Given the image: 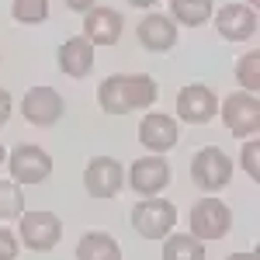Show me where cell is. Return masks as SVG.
<instances>
[{
	"label": "cell",
	"mask_w": 260,
	"mask_h": 260,
	"mask_svg": "<svg viewBox=\"0 0 260 260\" xmlns=\"http://www.w3.org/2000/svg\"><path fill=\"white\" fill-rule=\"evenodd\" d=\"M7 167H11V177L14 184H42V180L52 174V156L42 149V146H14L11 156H7Z\"/></svg>",
	"instance_id": "obj_6"
},
{
	"label": "cell",
	"mask_w": 260,
	"mask_h": 260,
	"mask_svg": "<svg viewBox=\"0 0 260 260\" xmlns=\"http://www.w3.org/2000/svg\"><path fill=\"white\" fill-rule=\"evenodd\" d=\"M177 225V208L167 198H142L132 208V229L139 233L142 240H163L170 229Z\"/></svg>",
	"instance_id": "obj_2"
},
{
	"label": "cell",
	"mask_w": 260,
	"mask_h": 260,
	"mask_svg": "<svg viewBox=\"0 0 260 260\" xmlns=\"http://www.w3.org/2000/svg\"><path fill=\"white\" fill-rule=\"evenodd\" d=\"M163 240V260H205V243L191 233H167Z\"/></svg>",
	"instance_id": "obj_18"
},
{
	"label": "cell",
	"mask_w": 260,
	"mask_h": 260,
	"mask_svg": "<svg viewBox=\"0 0 260 260\" xmlns=\"http://www.w3.org/2000/svg\"><path fill=\"white\" fill-rule=\"evenodd\" d=\"M243 167H246V174H250V177L257 180L260 170H257V142H253V139L246 142V149H243Z\"/></svg>",
	"instance_id": "obj_24"
},
{
	"label": "cell",
	"mask_w": 260,
	"mask_h": 260,
	"mask_svg": "<svg viewBox=\"0 0 260 260\" xmlns=\"http://www.w3.org/2000/svg\"><path fill=\"white\" fill-rule=\"evenodd\" d=\"M125 31V18L115 7H90L83 14V39L90 45H115Z\"/></svg>",
	"instance_id": "obj_12"
},
{
	"label": "cell",
	"mask_w": 260,
	"mask_h": 260,
	"mask_svg": "<svg viewBox=\"0 0 260 260\" xmlns=\"http://www.w3.org/2000/svg\"><path fill=\"white\" fill-rule=\"evenodd\" d=\"M225 260H257V253L253 250H243V253H233V257H225Z\"/></svg>",
	"instance_id": "obj_27"
},
{
	"label": "cell",
	"mask_w": 260,
	"mask_h": 260,
	"mask_svg": "<svg viewBox=\"0 0 260 260\" xmlns=\"http://www.w3.org/2000/svg\"><path fill=\"white\" fill-rule=\"evenodd\" d=\"M222 111V121L225 128L236 136V139H253L260 132V101L257 94H229V98L219 104Z\"/></svg>",
	"instance_id": "obj_4"
},
{
	"label": "cell",
	"mask_w": 260,
	"mask_h": 260,
	"mask_svg": "<svg viewBox=\"0 0 260 260\" xmlns=\"http://www.w3.org/2000/svg\"><path fill=\"white\" fill-rule=\"evenodd\" d=\"M18 250H21L18 236H14L11 229L0 225V260H14V257H18Z\"/></svg>",
	"instance_id": "obj_23"
},
{
	"label": "cell",
	"mask_w": 260,
	"mask_h": 260,
	"mask_svg": "<svg viewBox=\"0 0 260 260\" xmlns=\"http://www.w3.org/2000/svg\"><path fill=\"white\" fill-rule=\"evenodd\" d=\"M253 4H257V0H250V7H253Z\"/></svg>",
	"instance_id": "obj_30"
},
{
	"label": "cell",
	"mask_w": 260,
	"mask_h": 260,
	"mask_svg": "<svg viewBox=\"0 0 260 260\" xmlns=\"http://www.w3.org/2000/svg\"><path fill=\"white\" fill-rule=\"evenodd\" d=\"M132 7H156V0H128Z\"/></svg>",
	"instance_id": "obj_28"
},
{
	"label": "cell",
	"mask_w": 260,
	"mask_h": 260,
	"mask_svg": "<svg viewBox=\"0 0 260 260\" xmlns=\"http://www.w3.org/2000/svg\"><path fill=\"white\" fill-rule=\"evenodd\" d=\"M77 260H121V246L111 233L94 229L77 243Z\"/></svg>",
	"instance_id": "obj_17"
},
{
	"label": "cell",
	"mask_w": 260,
	"mask_h": 260,
	"mask_svg": "<svg viewBox=\"0 0 260 260\" xmlns=\"http://www.w3.org/2000/svg\"><path fill=\"white\" fill-rule=\"evenodd\" d=\"M66 7L77 11V14H87L90 7H98V0H66Z\"/></svg>",
	"instance_id": "obj_26"
},
{
	"label": "cell",
	"mask_w": 260,
	"mask_h": 260,
	"mask_svg": "<svg viewBox=\"0 0 260 260\" xmlns=\"http://www.w3.org/2000/svg\"><path fill=\"white\" fill-rule=\"evenodd\" d=\"M236 80L246 87V94H257V87H260V56L257 52H246L236 62Z\"/></svg>",
	"instance_id": "obj_21"
},
{
	"label": "cell",
	"mask_w": 260,
	"mask_h": 260,
	"mask_svg": "<svg viewBox=\"0 0 260 260\" xmlns=\"http://www.w3.org/2000/svg\"><path fill=\"white\" fill-rule=\"evenodd\" d=\"M170 21H180L184 28H201L212 18V0H170Z\"/></svg>",
	"instance_id": "obj_19"
},
{
	"label": "cell",
	"mask_w": 260,
	"mask_h": 260,
	"mask_svg": "<svg viewBox=\"0 0 260 260\" xmlns=\"http://www.w3.org/2000/svg\"><path fill=\"white\" fill-rule=\"evenodd\" d=\"M215 28L222 39L229 42H246L257 35V11L250 4H225L215 14Z\"/></svg>",
	"instance_id": "obj_13"
},
{
	"label": "cell",
	"mask_w": 260,
	"mask_h": 260,
	"mask_svg": "<svg viewBox=\"0 0 260 260\" xmlns=\"http://www.w3.org/2000/svg\"><path fill=\"white\" fill-rule=\"evenodd\" d=\"M24 215V191L14 180H0V219H18Z\"/></svg>",
	"instance_id": "obj_20"
},
{
	"label": "cell",
	"mask_w": 260,
	"mask_h": 260,
	"mask_svg": "<svg viewBox=\"0 0 260 260\" xmlns=\"http://www.w3.org/2000/svg\"><path fill=\"white\" fill-rule=\"evenodd\" d=\"M139 142L153 153V156H163L167 149L177 146V121L170 118V115L149 111V115L139 121Z\"/></svg>",
	"instance_id": "obj_14"
},
{
	"label": "cell",
	"mask_w": 260,
	"mask_h": 260,
	"mask_svg": "<svg viewBox=\"0 0 260 260\" xmlns=\"http://www.w3.org/2000/svg\"><path fill=\"white\" fill-rule=\"evenodd\" d=\"M90 66H94V45L83 35H73V39H66L59 45V70L66 77L80 80V77L90 73Z\"/></svg>",
	"instance_id": "obj_16"
},
{
	"label": "cell",
	"mask_w": 260,
	"mask_h": 260,
	"mask_svg": "<svg viewBox=\"0 0 260 260\" xmlns=\"http://www.w3.org/2000/svg\"><path fill=\"white\" fill-rule=\"evenodd\" d=\"M4 160H7V153H4V146H0V163H4Z\"/></svg>",
	"instance_id": "obj_29"
},
{
	"label": "cell",
	"mask_w": 260,
	"mask_h": 260,
	"mask_svg": "<svg viewBox=\"0 0 260 260\" xmlns=\"http://www.w3.org/2000/svg\"><path fill=\"white\" fill-rule=\"evenodd\" d=\"M219 115V98L205 83H187L177 94V118L187 125H205Z\"/></svg>",
	"instance_id": "obj_8"
},
{
	"label": "cell",
	"mask_w": 260,
	"mask_h": 260,
	"mask_svg": "<svg viewBox=\"0 0 260 260\" xmlns=\"http://www.w3.org/2000/svg\"><path fill=\"white\" fill-rule=\"evenodd\" d=\"M156 98H160V87L146 73H115L98 90V104L104 115H128L156 104Z\"/></svg>",
	"instance_id": "obj_1"
},
{
	"label": "cell",
	"mask_w": 260,
	"mask_h": 260,
	"mask_svg": "<svg viewBox=\"0 0 260 260\" xmlns=\"http://www.w3.org/2000/svg\"><path fill=\"white\" fill-rule=\"evenodd\" d=\"M45 18H49V0H14V21L39 24Z\"/></svg>",
	"instance_id": "obj_22"
},
{
	"label": "cell",
	"mask_w": 260,
	"mask_h": 260,
	"mask_svg": "<svg viewBox=\"0 0 260 260\" xmlns=\"http://www.w3.org/2000/svg\"><path fill=\"white\" fill-rule=\"evenodd\" d=\"M125 184V167L111 156H94L83 170V187L90 198H115Z\"/></svg>",
	"instance_id": "obj_9"
},
{
	"label": "cell",
	"mask_w": 260,
	"mask_h": 260,
	"mask_svg": "<svg viewBox=\"0 0 260 260\" xmlns=\"http://www.w3.org/2000/svg\"><path fill=\"white\" fill-rule=\"evenodd\" d=\"M229 225H233V212L225 201H219L215 194H205L201 201H194V208H191V236L194 240H222L229 233Z\"/></svg>",
	"instance_id": "obj_3"
},
{
	"label": "cell",
	"mask_w": 260,
	"mask_h": 260,
	"mask_svg": "<svg viewBox=\"0 0 260 260\" xmlns=\"http://www.w3.org/2000/svg\"><path fill=\"white\" fill-rule=\"evenodd\" d=\"M62 111H66L62 94L52 90V87H31V90L21 98V115H24V121H31V125H39V128L56 125V121L62 118Z\"/></svg>",
	"instance_id": "obj_10"
},
{
	"label": "cell",
	"mask_w": 260,
	"mask_h": 260,
	"mask_svg": "<svg viewBox=\"0 0 260 260\" xmlns=\"http://www.w3.org/2000/svg\"><path fill=\"white\" fill-rule=\"evenodd\" d=\"M167 184H170V167H167V160L153 156V153L128 167V187L142 198H156Z\"/></svg>",
	"instance_id": "obj_11"
},
{
	"label": "cell",
	"mask_w": 260,
	"mask_h": 260,
	"mask_svg": "<svg viewBox=\"0 0 260 260\" xmlns=\"http://www.w3.org/2000/svg\"><path fill=\"white\" fill-rule=\"evenodd\" d=\"M136 39L149 52H170L177 45V24L167 18V14H160V11L156 14H146L139 21V28H136Z\"/></svg>",
	"instance_id": "obj_15"
},
{
	"label": "cell",
	"mask_w": 260,
	"mask_h": 260,
	"mask_svg": "<svg viewBox=\"0 0 260 260\" xmlns=\"http://www.w3.org/2000/svg\"><path fill=\"white\" fill-rule=\"evenodd\" d=\"M7 118H11V94L0 87V125H7Z\"/></svg>",
	"instance_id": "obj_25"
},
{
	"label": "cell",
	"mask_w": 260,
	"mask_h": 260,
	"mask_svg": "<svg viewBox=\"0 0 260 260\" xmlns=\"http://www.w3.org/2000/svg\"><path fill=\"white\" fill-rule=\"evenodd\" d=\"M191 177H194V184H198L201 191L215 194L233 177V160L222 153L219 146H205V149L194 153V160H191Z\"/></svg>",
	"instance_id": "obj_5"
},
{
	"label": "cell",
	"mask_w": 260,
	"mask_h": 260,
	"mask_svg": "<svg viewBox=\"0 0 260 260\" xmlns=\"http://www.w3.org/2000/svg\"><path fill=\"white\" fill-rule=\"evenodd\" d=\"M62 236V222L52 212H24L21 215V243L35 253H49Z\"/></svg>",
	"instance_id": "obj_7"
}]
</instances>
